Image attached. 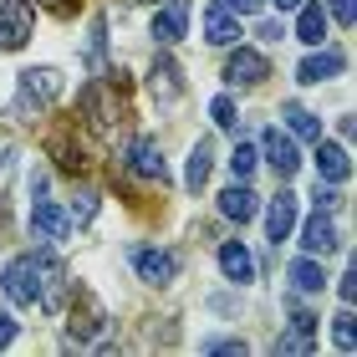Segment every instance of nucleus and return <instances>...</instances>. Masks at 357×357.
<instances>
[{"label": "nucleus", "mask_w": 357, "mask_h": 357, "mask_svg": "<svg viewBox=\"0 0 357 357\" xmlns=\"http://www.w3.org/2000/svg\"><path fill=\"white\" fill-rule=\"evenodd\" d=\"M61 97V72L56 67H31L21 72V82H15V102H10V118L15 123H36L46 112L56 107Z\"/></svg>", "instance_id": "nucleus-1"}, {"label": "nucleus", "mask_w": 357, "mask_h": 357, "mask_svg": "<svg viewBox=\"0 0 357 357\" xmlns=\"http://www.w3.org/2000/svg\"><path fill=\"white\" fill-rule=\"evenodd\" d=\"M31 275H36V306L46 317H61V312H67V301H72L67 266H61L52 250H41V255H31Z\"/></svg>", "instance_id": "nucleus-2"}, {"label": "nucleus", "mask_w": 357, "mask_h": 357, "mask_svg": "<svg viewBox=\"0 0 357 357\" xmlns=\"http://www.w3.org/2000/svg\"><path fill=\"white\" fill-rule=\"evenodd\" d=\"M107 327V306L97 301V291H77V301H72V337H67V347H92V337Z\"/></svg>", "instance_id": "nucleus-3"}, {"label": "nucleus", "mask_w": 357, "mask_h": 357, "mask_svg": "<svg viewBox=\"0 0 357 357\" xmlns=\"http://www.w3.org/2000/svg\"><path fill=\"white\" fill-rule=\"evenodd\" d=\"M118 82H92V87H82V112H87V123L97 128V133H112V128L123 123V112H118Z\"/></svg>", "instance_id": "nucleus-4"}, {"label": "nucleus", "mask_w": 357, "mask_h": 357, "mask_svg": "<svg viewBox=\"0 0 357 357\" xmlns=\"http://www.w3.org/2000/svg\"><path fill=\"white\" fill-rule=\"evenodd\" d=\"M36 36V15L26 0H0V52H21Z\"/></svg>", "instance_id": "nucleus-5"}, {"label": "nucleus", "mask_w": 357, "mask_h": 357, "mask_svg": "<svg viewBox=\"0 0 357 357\" xmlns=\"http://www.w3.org/2000/svg\"><path fill=\"white\" fill-rule=\"evenodd\" d=\"M149 36H153L158 46H174V41H184V36H189V0H158Z\"/></svg>", "instance_id": "nucleus-6"}, {"label": "nucleus", "mask_w": 357, "mask_h": 357, "mask_svg": "<svg viewBox=\"0 0 357 357\" xmlns=\"http://www.w3.org/2000/svg\"><path fill=\"white\" fill-rule=\"evenodd\" d=\"M261 149H266V164L275 169V178H296V174H301V149H296V138H291V133L266 128Z\"/></svg>", "instance_id": "nucleus-7"}, {"label": "nucleus", "mask_w": 357, "mask_h": 357, "mask_svg": "<svg viewBox=\"0 0 357 357\" xmlns=\"http://www.w3.org/2000/svg\"><path fill=\"white\" fill-rule=\"evenodd\" d=\"M31 235L46 240V245H61V240L72 235V220L67 209L52 204V199H31Z\"/></svg>", "instance_id": "nucleus-8"}, {"label": "nucleus", "mask_w": 357, "mask_h": 357, "mask_svg": "<svg viewBox=\"0 0 357 357\" xmlns=\"http://www.w3.org/2000/svg\"><path fill=\"white\" fill-rule=\"evenodd\" d=\"M133 271H138V281H149V286H174L178 281V255L174 250H133Z\"/></svg>", "instance_id": "nucleus-9"}, {"label": "nucleus", "mask_w": 357, "mask_h": 357, "mask_svg": "<svg viewBox=\"0 0 357 357\" xmlns=\"http://www.w3.org/2000/svg\"><path fill=\"white\" fill-rule=\"evenodd\" d=\"M266 77H271V61L261 52H250V46H240V52L225 61V82L230 87H261Z\"/></svg>", "instance_id": "nucleus-10"}, {"label": "nucleus", "mask_w": 357, "mask_h": 357, "mask_svg": "<svg viewBox=\"0 0 357 357\" xmlns=\"http://www.w3.org/2000/svg\"><path fill=\"white\" fill-rule=\"evenodd\" d=\"M149 92H153V102H158V107H174L178 97H184V77H178L174 56L158 52V61L149 67Z\"/></svg>", "instance_id": "nucleus-11"}, {"label": "nucleus", "mask_w": 357, "mask_h": 357, "mask_svg": "<svg viewBox=\"0 0 357 357\" xmlns=\"http://www.w3.org/2000/svg\"><path fill=\"white\" fill-rule=\"evenodd\" d=\"M128 169L138 178H149V184H169V164H164V149H158L153 138H138L133 149H128Z\"/></svg>", "instance_id": "nucleus-12"}, {"label": "nucleus", "mask_w": 357, "mask_h": 357, "mask_svg": "<svg viewBox=\"0 0 357 357\" xmlns=\"http://www.w3.org/2000/svg\"><path fill=\"white\" fill-rule=\"evenodd\" d=\"M220 215H225V220H235V225L255 220V215H261V194H255L245 178H235L230 189H220Z\"/></svg>", "instance_id": "nucleus-13"}, {"label": "nucleus", "mask_w": 357, "mask_h": 357, "mask_svg": "<svg viewBox=\"0 0 357 357\" xmlns=\"http://www.w3.org/2000/svg\"><path fill=\"white\" fill-rule=\"evenodd\" d=\"M337 245H342V235H337L332 215H327V209H317V215L301 225V250L306 255H332Z\"/></svg>", "instance_id": "nucleus-14"}, {"label": "nucleus", "mask_w": 357, "mask_h": 357, "mask_svg": "<svg viewBox=\"0 0 357 357\" xmlns=\"http://www.w3.org/2000/svg\"><path fill=\"white\" fill-rule=\"evenodd\" d=\"M317 178H321V184H347V178H352L347 143H321L317 138Z\"/></svg>", "instance_id": "nucleus-15"}, {"label": "nucleus", "mask_w": 357, "mask_h": 357, "mask_svg": "<svg viewBox=\"0 0 357 357\" xmlns=\"http://www.w3.org/2000/svg\"><path fill=\"white\" fill-rule=\"evenodd\" d=\"M296 194L291 189H281L271 199V209H266V235H271V245H281V240H291V230H296Z\"/></svg>", "instance_id": "nucleus-16"}, {"label": "nucleus", "mask_w": 357, "mask_h": 357, "mask_svg": "<svg viewBox=\"0 0 357 357\" xmlns=\"http://www.w3.org/2000/svg\"><path fill=\"white\" fill-rule=\"evenodd\" d=\"M220 271L230 286H250L255 281V255L245 250V240H225L220 245Z\"/></svg>", "instance_id": "nucleus-17"}, {"label": "nucleus", "mask_w": 357, "mask_h": 357, "mask_svg": "<svg viewBox=\"0 0 357 357\" xmlns=\"http://www.w3.org/2000/svg\"><path fill=\"white\" fill-rule=\"evenodd\" d=\"M0 286H6V296L15 306H36V281H31V255H15L0 275Z\"/></svg>", "instance_id": "nucleus-18"}, {"label": "nucleus", "mask_w": 357, "mask_h": 357, "mask_svg": "<svg viewBox=\"0 0 357 357\" xmlns=\"http://www.w3.org/2000/svg\"><path fill=\"white\" fill-rule=\"evenodd\" d=\"M342 67H347V56L342 52H312L296 67V82H306V87H317V82H332V77H342Z\"/></svg>", "instance_id": "nucleus-19"}, {"label": "nucleus", "mask_w": 357, "mask_h": 357, "mask_svg": "<svg viewBox=\"0 0 357 357\" xmlns=\"http://www.w3.org/2000/svg\"><path fill=\"white\" fill-rule=\"evenodd\" d=\"M204 41L209 46H235L240 41V21L230 6H204Z\"/></svg>", "instance_id": "nucleus-20"}, {"label": "nucleus", "mask_w": 357, "mask_h": 357, "mask_svg": "<svg viewBox=\"0 0 357 357\" xmlns=\"http://www.w3.org/2000/svg\"><path fill=\"white\" fill-rule=\"evenodd\" d=\"M209 169H215V143H209V138H199V143H194V149H189L184 189H189V194H199V189L209 184Z\"/></svg>", "instance_id": "nucleus-21"}, {"label": "nucleus", "mask_w": 357, "mask_h": 357, "mask_svg": "<svg viewBox=\"0 0 357 357\" xmlns=\"http://www.w3.org/2000/svg\"><path fill=\"white\" fill-rule=\"evenodd\" d=\"M296 41H306V46L327 41V10L312 6V0H301V6H296Z\"/></svg>", "instance_id": "nucleus-22"}, {"label": "nucleus", "mask_w": 357, "mask_h": 357, "mask_svg": "<svg viewBox=\"0 0 357 357\" xmlns=\"http://www.w3.org/2000/svg\"><path fill=\"white\" fill-rule=\"evenodd\" d=\"M291 286H296L301 291V296H317V291L321 286H327V271H321V261H317V255H301V261H291Z\"/></svg>", "instance_id": "nucleus-23"}, {"label": "nucleus", "mask_w": 357, "mask_h": 357, "mask_svg": "<svg viewBox=\"0 0 357 357\" xmlns=\"http://www.w3.org/2000/svg\"><path fill=\"white\" fill-rule=\"evenodd\" d=\"M281 118H286V128H291L296 138H306V143H317V138H321V118H317V112H306L301 102H286V107H281Z\"/></svg>", "instance_id": "nucleus-24"}, {"label": "nucleus", "mask_w": 357, "mask_h": 357, "mask_svg": "<svg viewBox=\"0 0 357 357\" xmlns=\"http://www.w3.org/2000/svg\"><path fill=\"white\" fill-rule=\"evenodd\" d=\"M332 342H337V352H357V332H352V306H342V312H337V321H332Z\"/></svg>", "instance_id": "nucleus-25"}, {"label": "nucleus", "mask_w": 357, "mask_h": 357, "mask_svg": "<svg viewBox=\"0 0 357 357\" xmlns=\"http://www.w3.org/2000/svg\"><path fill=\"white\" fill-rule=\"evenodd\" d=\"M255 164H261V153H255L250 143L240 138V143H235V153H230V174H235V178H250V174H255Z\"/></svg>", "instance_id": "nucleus-26"}, {"label": "nucleus", "mask_w": 357, "mask_h": 357, "mask_svg": "<svg viewBox=\"0 0 357 357\" xmlns=\"http://www.w3.org/2000/svg\"><path fill=\"white\" fill-rule=\"evenodd\" d=\"M92 215H97V194L92 189H77V199L67 204V220L72 225H92Z\"/></svg>", "instance_id": "nucleus-27"}, {"label": "nucleus", "mask_w": 357, "mask_h": 357, "mask_svg": "<svg viewBox=\"0 0 357 357\" xmlns=\"http://www.w3.org/2000/svg\"><path fill=\"white\" fill-rule=\"evenodd\" d=\"M275 352H317V332H281L275 337Z\"/></svg>", "instance_id": "nucleus-28"}, {"label": "nucleus", "mask_w": 357, "mask_h": 357, "mask_svg": "<svg viewBox=\"0 0 357 357\" xmlns=\"http://www.w3.org/2000/svg\"><path fill=\"white\" fill-rule=\"evenodd\" d=\"M209 118H215V128H225V133H235V128H240L230 97H215V102H209Z\"/></svg>", "instance_id": "nucleus-29"}, {"label": "nucleus", "mask_w": 357, "mask_h": 357, "mask_svg": "<svg viewBox=\"0 0 357 357\" xmlns=\"http://www.w3.org/2000/svg\"><path fill=\"white\" fill-rule=\"evenodd\" d=\"M204 352H220V357H245L250 342L245 337H220V342H204Z\"/></svg>", "instance_id": "nucleus-30"}, {"label": "nucleus", "mask_w": 357, "mask_h": 357, "mask_svg": "<svg viewBox=\"0 0 357 357\" xmlns=\"http://www.w3.org/2000/svg\"><path fill=\"white\" fill-rule=\"evenodd\" d=\"M102 46H107V15H97V21H92V41H87L92 67H102Z\"/></svg>", "instance_id": "nucleus-31"}, {"label": "nucleus", "mask_w": 357, "mask_h": 357, "mask_svg": "<svg viewBox=\"0 0 357 357\" xmlns=\"http://www.w3.org/2000/svg\"><path fill=\"white\" fill-rule=\"evenodd\" d=\"M312 199H317V209H327V215H337V209H342V194L327 189L321 178H317V194H312Z\"/></svg>", "instance_id": "nucleus-32"}, {"label": "nucleus", "mask_w": 357, "mask_h": 357, "mask_svg": "<svg viewBox=\"0 0 357 357\" xmlns=\"http://www.w3.org/2000/svg\"><path fill=\"white\" fill-rule=\"evenodd\" d=\"M255 36L275 46V41H286V26H281V21H261V26H255Z\"/></svg>", "instance_id": "nucleus-33"}, {"label": "nucleus", "mask_w": 357, "mask_h": 357, "mask_svg": "<svg viewBox=\"0 0 357 357\" xmlns=\"http://www.w3.org/2000/svg\"><path fill=\"white\" fill-rule=\"evenodd\" d=\"M327 6H332V15H337V21H342V26H352V21H357L352 0H327Z\"/></svg>", "instance_id": "nucleus-34"}, {"label": "nucleus", "mask_w": 357, "mask_h": 357, "mask_svg": "<svg viewBox=\"0 0 357 357\" xmlns=\"http://www.w3.org/2000/svg\"><path fill=\"white\" fill-rule=\"evenodd\" d=\"M291 327H296V332H317V317H312V312H301V306H296V312H291Z\"/></svg>", "instance_id": "nucleus-35"}, {"label": "nucleus", "mask_w": 357, "mask_h": 357, "mask_svg": "<svg viewBox=\"0 0 357 357\" xmlns=\"http://www.w3.org/2000/svg\"><path fill=\"white\" fill-rule=\"evenodd\" d=\"M10 342H15V317L0 312V347H10Z\"/></svg>", "instance_id": "nucleus-36"}, {"label": "nucleus", "mask_w": 357, "mask_h": 357, "mask_svg": "<svg viewBox=\"0 0 357 357\" xmlns=\"http://www.w3.org/2000/svg\"><path fill=\"white\" fill-rule=\"evenodd\" d=\"M235 15H261V0H225Z\"/></svg>", "instance_id": "nucleus-37"}, {"label": "nucleus", "mask_w": 357, "mask_h": 357, "mask_svg": "<svg viewBox=\"0 0 357 357\" xmlns=\"http://www.w3.org/2000/svg\"><path fill=\"white\" fill-rule=\"evenodd\" d=\"M337 291H342V301H347V306H352V301H357V275H352V271H347V275H342V286H337Z\"/></svg>", "instance_id": "nucleus-38"}, {"label": "nucleus", "mask_w": 357, "mask_h": 357, "mask_svg": "<svg viewBox=\"0 0 357 357\" xmlns=\"http://www.w3.org/2000/svg\"><path fill=\"white\" fill-rule=\"evenodd\" d=\"M271 6H275V10H296L301 0H271Z\"/></svg>", "instance_id": "nucleus-39"}, {"label": "nucleus", "mask_w": 357, "mask_h": 357, "mask_svg": "<svg viewBox=\"0 0 357 357\" xmlns=\"http://www.w3.org/2000/svg\"><path fill=\"white\" fill-rule=\"evenodd\" d=\"M149 6H158V0H149Z\"/></svg>", "instance_id": "nucleus-40"}]
</instances>
